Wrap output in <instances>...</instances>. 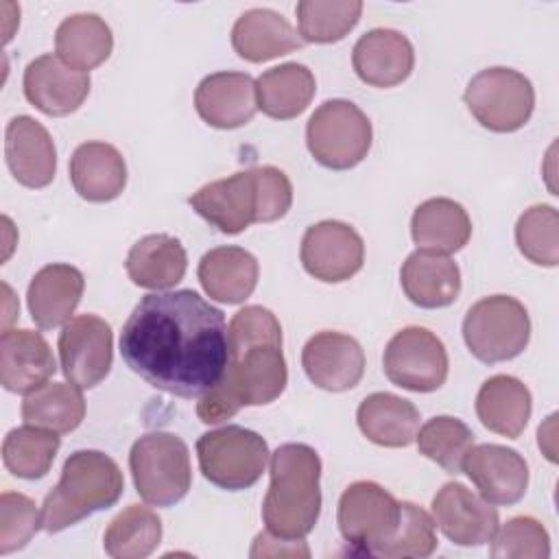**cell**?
<instances>
[{"label":"cell","instance_id":"6da1fadb","mask_svg":"<svg viewBox=\"0 0 559 559\" xmlns=\"http://www.w3.org/2000/svg\"><path fill=\"white\" fill-rule=\"evenodd\" d=\"M120 354L146 384L201 397L227 367L225 314L190 288L144 295L122 325Z\"/></svg>","mask_w":559,"mask_h":559},{"label":"cell","instance_id":"7a4b0ae2","mask_svg":"<svg viewBox=\"0 0 559 559\" xmlns=\"http://www.w3.org/2000/svg\"><path fill=\"white\" fill-rule=\"evenodd\" d=\"M227 367L221 382L199 397L197 415L203 424H221L242 406L275 402L288 382L282 354V325L262 306H245L227 328Z\"/></svg>","mask_w":559,"mask_h":559},{"label":"cell","instance_id":"3957f363","mask_svg":"<svg viewBox=\"0 0 559 559\" xmlns=\"http://www.w3.org/2000/svg\"><path fill=\"white\" fill-rule=\"evenodd\" d=\"M271 485L262 502L266 531L304 539L321 513V459L306 443H284L271 456Z\"/></svg>","mask_w":559,"mask_h":559},{"label":"cell","instance_id":"277c9868","mask_svg":"<svg viewBox=\"0 0 559 559\" xmlns=\"http://www.w3.org/2000/svg\"><path fill=\"white\" fill-rule=\"evenodd\" d=\"M124 489L118 463L98 450L72 452L55 489L44 498L41 526L59 533L96 511L114 507Z\"/></svg>","mask_w":559,"mask_h":559},{"label":"cell","instance_id":"5b68a950","mask_svg":"<svg viewBox=\"0 0 559 559\" xmlns=\"http://www.w3.org/2000/svg\"><path fill=\"white\" fill-rule=\"evenodd\" d=\"M135 491L153 507H173L192 485L190 452L173 432H146L129 452Z\"/></svg>","mask_w":559,"mask_h":559},{"label":"cell","instance_id":"8992f818","mask_svg":"<svg viewBox=\"0 0 559 559\" xmlns=\"http://www.w3.org/2000/svg\"><path fill=\"white\" fill-rule=\"evenodd\" d=\"M373 140L367 114L345 98L319 105L306 124L310 155L330 170H349L360 164Z\"/></svg>","mask_w":559,"mask_h":559},{"label":"cell","instance_id":"52a82bcc","mask_svg":"<svg viewBox=\"0 0 559 559\" xmlns=\"http://www.w3.org/2000/svg\"><path fill=\"white\" fill-rule=\"evenodd\" d=\"M467 349L487 365L520 356L531 338V319L522 301L509 295L478 299L463 319Z\"/></svg>","mask_w":559,"mask_h":559},{"label":"cell","instance_id":"ba28073f","mask_svg":"<svg viewBox=\"0 0 559 559\" xmlns=\"http://www.w3.org/2000/svg\"><path fill=\"white\" fill-rule=\"evenodd\" d=\"M197 456L203 476L227 491L255 485L269 463L266 441L242 426H223L197 439Z\"/></svg>","mask_w":559,"mask_h":559},{"label":"cell","instance_id":"9c48e42d","mask_svg":"<svg viewBox=\"0 0 559 559\" xmlns=\"http://www.w3.org/2000/svg\"><path fill=\"white\" fill-rule=\"evenodd\" d=\"M463 100L469 114L485 129L496 133H513L531 120L535 90L522 72L496 66L472 76Z\"/></svg>","mask_w":559,"mask_h":559},{"label":"cell","instance_id":"30bf717a","mask_svg":"<svg viewBox=\"0 0 559 559\" xmlns=\"http://www.w3.org/2000/svg\"><path fill=\"white\" fill-rule=\"evenodd\" d=\"M400 502L378 483H352L338 500V528L343 539L360 552L380 555L400 524Z\"/></svg>","mask_w":559,"mask_h":559},{"label":"cell","instance_id":"8fae6325","mask_svg":"<svg viewBox=\"0 0 559 559\" xmlns=\"http://www.w3.org/2000/svg\"><path fill=\"white\" fill-rule=\"evenodd\" d=\"M386 378L408 391H437L448 378V352L441 338L419 325L400 330L384 349Z\"/></svg>","mask_w":559,"mask_h":559},{"label":"cell","instance_id":"7c38bea8","mask_svg":"<svg viewBox=\"0 0 559 559\" xmlns=\"http://www.w3.org/2000/svg\"><path fill=\"white\" fill-rule=\"evenodd\" d=\"M57 347L63 376L79 389H94L107 378L114 362V334L105 319L72 317L63 325Z\"/></svg>","mask_w":559,"mask_h":559},{"label":"cell","instance_id":"4fadbf2b","mask_svg":"<svg viewBox=\"0 0 559 559\" xmlns=\"http://www.w3.org/2000/svg\"><path fill=\"white\" fill-rule=\"evenodd\" d=\"M299 258L306 273L314 280L338 284L362 269L365 242L352 225L341 221H321L306 229Z\"/></svg>","mask_w":559,"mask_h":559},{"label":"cell","instance_id":"5bb4252c","mask_svg":"<svg viewBox=\"0 0 559 559\" xmlns=\"http://www.w3.org/2000/svg\"><path fill=\"white\" fill-rule=\"evenodd\" d=\"M432 515L441 533L459 546H483L500 526L496 507L461 483H445L437 491Z\"/></svg>","mask_w":559,"mask_h":559},{"label":"cell","instance_id":"9a60e30c","mask_svg":"<svg viewBox=\"0 0 559 559\" xmlns=\"http://www.w3.org/2000/svg\"><path fill=\"white\" fill-rule=\"evenodd\" d=\"M192 210L223 234H240L258 221L253 168L201 186L190 199Z\"/></svg>","mask_w":559,"mask_h":559},{"label":"cell","instance_id":"2e32d148","mask_svg":"<svg viewBox=\"0 0 559 559\" xmlns=\"http://www.w3.org/2000/svg\"><path fill=\"white\" fill-rule=\"evenodd\" d=\"M301 367L312 384L341 393L362 380L365 352L354 336L325 330L310 336L304 345Z\"/></svg>","mask_w":559,"mask_h":559},{"label":"cell","instance_id":"e0dca14e","mask_svg":"<svg viewBox=\"0 0 559 559\" xmlns=\"http://www.w3.org/2000/svg\"><path fill=\"white\" fill-rule=\"evenodd\" d=\"M463 472L491 504H515L528 487V465L524 456L507 445H472L463 459Z\"/></svg>","mask_w":559,"mask_h":559},{"label":"cell","instance_id":"ac0fdd59","mask_svg":"<svg viewBox=\"0 0 559 559\" xmlns=\"http://www.w3.org/2000/svg\"><path fill=\"white\" fill-rule=\"evenodd\" d=\"M90 94V74L66 66L57 55H41L24 70V96L46 116L76 111Z\"/></svg>","mask_w":559,"mask_h":559},{"label":"cell","instance_id":"d6986e66","mask_svg":"<svg viewBox=\"0 0 559 559\" xmlns=\"http://www.w3.org/2000/svg\"><path fill=\"white\" fill-rule=\"evenodd\" d=\"M4 157L11 175L26 188H46L57 173L55 142L31 116H15L4 131Z\"/></svg>","mask_w":559,"mask_h":559},{"label":"cell","instance_id":"ffe728a7","mask_svg":"<svg viewBox=\"0 0 559 559\" xmlns=\"http://www.w3.org/2000/svg\"><path fill=\"white\" fill-rule=\"evenodd\" d=\"M352 66L358 79L367 85H400L411 76L415 66L413 44L400 31L373 28L354 44Z\"/></svg>","mask_w":559,"mask_h":559},{"label":"cell","instance_id":"44dd1931","mask_svg":"<svg viewBox=\"0 0 559 559\" xmlns=\"http://www.w3.org/2000/svg\"><path fill=\"white\" fill-rule=\"evenodd\" d=\"M57 371L48 341L33 330H2L0 382L11 393H31Z\"/></svg>","mask_w":559,"mask_h":559},{"label":"cell","instance_id":"7402d4cb","mask_svg":"<svg viewBox=\"0 0 559 559\" xmlns=\"http://www.w3.org/2000/svg\"><path fill=\"white\" fill-rule=\"evenodd\" d=\"M194 107L210 127L238 129L255 116V81L245 72H214L199 83Z\"/></svg>","mask_w":559,"mask_h":559},{"label":"cell","instance_id":"603a6c76","mask_svg":"<svg viewBox=\"0 0 559 559\" xmlns=\"http://www.w3.org/2000/svg\"><path fill=\"white\" fill-rule=\"evenodd\" d=\"M85 280L72 264H48L39 269L28 284V310L39 330H55L66 325L81 297Z\"/></svg>","mask_w":559,"mask_h":559},{"label":"cell","instance_id":"cb8c5ba5","mask_svg":"<svg viewBox=\"0 0 559 559\" xmlns=\"http://www.w3.org/2000/svg\"><path fill=\"white\" fill-rule=\"evenodd\" d=\"M400 282L406 297L419 308H445L461 293L459 264L437 251H413L400 271Z\"/></svg>","mask_w":559,"mask_h":559},{"label":"cell","instance_id":"d4e9b609","mask_svg":"<svg viewBox=\"0 0 559 559\" xmlns=\"http://www.w3.org/2000/svg\"><path fill=\"white\" fill-rule=\"evenodd\" d=\"M70 181L85 201H114L127 186L124 157L107 142H83L70 157Z\"/></svg>","mask_w":559,"mask_h":559},{"label":"cell","instance_id":"484cf974","mask_svg":"<svg viewBox=\"0 0 559 559\" xmlns=\"http://www.w3.org/2000/svg\"><path fill=\"white\" fill-rule=\"evenodd\" d=\"M197 275L210 299L221 304H242L258 286L260 266L253 253L227 245L210 249L201 258Z\"/></svg>","mask_w":559,"mask_h":559},{"label":"cell","instance_id":"4316f807","mask_svg":"<svg viewBox=\"0 0 559 559\" xmlns=\"http://www.w3.org/2000/svg\"><path fill=\"white\" fill-rule=\"evenodd\" d=\"M231 46L238 57L262 63L304 46L290 22L273 9H249L231 28Z\"/></svg>","mask_w":559,"mask_h":559},{"label":"cell","instance_id":"83f0119b","mask_svg":"<svg viewBox=\"0 0 559 559\" xmlns=\"http://www.w3.org/2000/svg\"><path fill=\"white\" fill-rule=\"evenodd\" d=\"M124 269L135 286L166 290L183 280L188 255L177 238L168 234H148L129 249Z\"/></svg>","mask_w":559,"mask_h":559},{"label":"cell","instance_id":"f1b7e54d","mask_svg":"<svg viewBox=\"0 0 559 559\" xmlns=\"http://www.w3.org/2000/svg\"><path fill=\"white\" fill-rule=\"evenodd\" d=\"M531 391L513 376H491L476 395V415L480 424L502 437L518 439L531 419Z\"/></svg>","mask_w":559,"mask_h":559},{"label":"cell","instance_id":"f546056e","mask_svg":"<svg viewBox=\"0 0 559 559\" xmlns=\"http://www.w3.org/2000/svg\"><path fill=\"white\" fill-rule=\"evenodd\" d=\"M356 421L369 441L384 448H406L417 437L419 411L400 395L378 391L360 402Z\"/></svg>","mask_w":559,"mask_h":559},{"label":"cell","instance_id":"4dcf8cb0","mask_svg":"<svg viewBox=\"0 0 559 559\" xmlns=\"http://www.w3.org/2000/svg\"><path fill=\"white\" fill-rule=\"evenodd\" d=\"M411 234L419 249L448 255L467 245L472 236V221L461 203L445 197H435L415 207Z\"/></svg>","mask_w":559,"mask_h":559},{"label":"cell","instance_id":"1f68e13d","mask_svg":"<svg viewBox=\"0 0 559 559\" xmlns=\"http://www.w3.org/2000/svg\"><path fill=\"white\" fill-rule=\"evenodd\" d=\"M317 81L304 63L288 61L262 72L255 81L258 109L275 120L297 118L314 98Z\"/></svg>","mask_w":559,"mask_h":559},{"label":"cell","instance_id":"d6a6232c","mask_svg":"<svg viewBox=\"0 0 559 559\" xmlns=\"http://www.w3.org/2000/svg\"><path fill=\"white\" fill-rule=\"evenodd\" d=\"M55 50L66 66L87 72L111 55L114 35L107 22L96 13H74L59 24Z\"/></svg>","mask_w":559,"mask_h":559},{"label":"cell","instance_id":"836d02e7","mask_svg":"<svg viewBox=\"0 0 559 559\" xmlns=\"http://www.w3.org/2000/svg\"><path fill=\"white\" fill-rule=\"evenodd\" d=\"M85 417V400L76 384L46 382L26 393L22 402V419L31 426L48 428L59 435L72 432Z\"/></svg>","mask_w":559,"mask_h":559},{"label":"cell","instance_id":"e575fe53","mask_svg":"<svg viewBox=\"0 0 559 559\" xmlns=\"http://www.w3.org/2000/svg\"><path fill=\"white\" fill-rule=\"evenodd\" d=\"M162 542L159 515L142 504H129L107 526L103 548L114 559H144Z\"/></svg>","mask_w":559,"mask_h":559},{"label":"cell","instance_id":"d590c367","mask_svg":"<svg viewBox=\"0 0 559 559\" xmlns=\"http://www.w3.org/2000/svg\"><path fill=\"white\" fill-rule=\"evenodd\" d=\"M59 432L39 428V426H20L9 430L2 443V463L4 467L26 480L41 478L50 472L57 450L61 445Z\"/></svg>","mask_w":559,"mask_h":559},{"label":"cell","instance_id":"8d00e7d4","mask_svg":"<svg viewBox=\"0 0 559 559\" xmlns=\"http://www.w3.org/2000/svg\"><path fill=\"white\" fill-rule=\"evenodd\" d=\"M297 26L304 41H341L360 20V0H301L297 2Z\"/></svg>","mask_w":559,"mask_h":559},{"label":"cell","instance_id":"74e56055","mask_svg":"<svg viewBox=\"0 0 559 559\" xmlns=\"http://www.w3.org/2000/svg\"><path fill=\"white\" fill-rule=\"evenodd\" d=\"M419 452L441 465L448 474L463 472V459L474 445V432L469 426L456 417L439 415L428 419L417 430Z\"/></svg>","mask_w":559,"mask_h":559},{"label":"cell","instance_id":"f35d334b","mask_svg":"<svg viewBox=\"0 0 559 559\" xmlns=\"http://www.w3.org/2000/svg\"><path fill=\"white\" fill-rule=\"evenodd\" d=\"M515 242L520 253L539 266L559 262V214L552 205H533L515 223Z\"/></svg>","mask_w":559,"mask_h":559},{"label":"cell","instance_id":"ab89813d","mask_svg":"<svg viewBox=\"0 0 559 559\" xmlns=\"http://www.w3.org/2000/svg\"><path fill=\"white\" fill-rule=\"evenodd\" d=\"M400 507H402L400 524L378 557H386V559L430 557L437 548L435 520L415 502H400Z\"/></svg>","mask_w":559,"mask_h":559},{"label":"cell","instance_id":"60d3db41","mask_svg":"<svg viewBox=\"0 0 559 559\" xmlns=\"http://www.w3.org/2000/svg\"><path fill=\"white\" fill-rule=\"evenodd\" d=\"M491 542V557L496 559H546L550 555L548 531L528 515L511 518L502 528L498 526Z\"/></svg>","mask_w":559,"mask_h":559},{"label":"cell","instance_id":"b9f144b4","mask_svg":"<svg viewBox=\"0 0 559 559\" xmlns=\"http://www.w3.org/2000/svg\"><path fill=\"white\" fill-rule=\"evenodd\" d=\"M44 528L37 504L15 491H2L0 496V555L24 548L31 537Z\"/></svg>","mask_w":559,"mask_h":559},{"label":"cell","instance_id":"7bdbcfd3","mask_svg":"<svg viewBox=\"0 0 559 559\" xmlns=\"http://www.w3.org/2000/svg\"><path fill=\"white\" fill-rule=\"evenodd\" d=\"M258 190V221L273 223L286 216L293 205V186L284 170L275 166H253Z\"/></svg>","mask_w":559,"mask_h":559},{"label":"cell","instance_id":"ee69618b","mask_svg":"<svg viewBox=\"0 0 559 559\" xmlns=\"http://www.w3.org/2000/svg\"><path fill=\"white\" fill-rule=\"evenodd\" d=\"M251 557H308L310 550L308 546L304 544V539H282V537H275L271 535L269 531H262L255 539H253V546H251Z\"/></svg>","mask_w":559,"mask_h":559}]
</instances>
